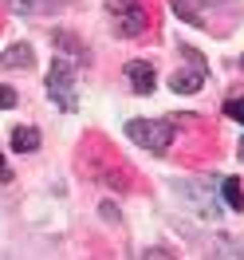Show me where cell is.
<instances>
[{
	"instance_id": "6da1fadb",
	"label": "cell",
	"mask_w": 244,
	"mask_h": 260,
	"mask_svg": "<svg viewBox=\"0 0 244 260\" xmlns=\"http://www.w3.org/2000/svg\"><path fill=\"white\" fill-rule=\"evenodd\" d=\"M173 134H178V118H130L126 122V138L150 154H165Z\"/></svg>"
},
{
	"instance_id": "7a4b0ae2",
	"label": "cell",
	"mask_w": 244,
	"mask_h": 260,
	"mask_svg": "<svg viewBox=\"0 0 244 260\" xmlns=\"http://www.w3.org/2000/svg\"><path fill=\"white\" fill-rule=\"evenodd\" d=\"M48 99L67 114L79 107V99H75V63H67L63 55H55L48 67Z\"/></svg>"
},
{
	"instance_id": "3957f363",
	"label": "cell",
	"mask_w": 244,
	"mask_h": 260,
	"mask_svg": "<svg viewBox=\"0 0 244 260\" xmlns=\"http://www.w3.org/2000/svg\"><path fill=\"white\" fill-rule=\"evenodd\" d=\"M181 59H185V67H178V71L169 75V91H178V95H193V91L205 87L209 63H205L201 51H193V48H181Z\"/></svg>"
},
{
	"instance_id": "277c9868",
	"label": "cell",
	"mask_w": 244,
	"mask_h": 260,
	"mask_svg": "<svg viewBox=\"0 0 244 260\" xmlns=\"http://www.w3.org/2000/svg\"><path fill=\"white\" fill-rule=\"evenodd\" d=\"M173 193L181 197V201H189L201 217H209V221H217L221 213H225V205L217 201V193H213V185L209 181H178L173 185Z\"/></svg>"
},
{
	"instance_id": "5b68a950",
	"label": "cell",
	"mask_w": 244,
	"mask_h": 260,
	"mask_svg": "<svg viewBox=\"0 0 244 260\" xmlns=\"http://www.w3.org/2000/svg\"><path fill=\"white\" fill-rule=\"evenodd\" d=\"M169 4L189 28H205L209 12H232V0H169Z\"/></svg>"
},
{
	"instance_id": "8992f818",
	"label": "cell",
	"mask_w": 244,
	"mask_h": 260,
	"mask_svg": "<svg viewBox=\"0 0 244 260\" xmlns=\"http://www.w3.org/2000/svg\"><path fill=\"white\" fill-rule=\"evenodd\" d=\"M107 8H111V16L118 20V28H114L118 36L134 40V36L146 28V8H142V0H111Z\"/></svg>"
},
{
	"instance_id": "52a82bcc",
	"label": "cell",
	"mask_w": 244,
	"mask_h": 260,
	"mask_svg": "<svg viewBox=\"0 0 244 260\" xmlns=\"http://www.w3.org/2000/svg\"><path fill=\"white\" fill-rule=\"evenodd\" d=\"M126 79H130V87L138 95H150L154 83H158V75H154V63H150V59H130V63H126Z\"/></svg>"
},
{
	"instance_id": "ba28073f",
	"label": "cell",
	"mask_w": 244,
	"mask_h": 260,
	"mask_svg": "<svg viewBox=\"0 0 244 260\" xmlns=\"http://www.w3.org/2000/svg\"><path fill=\"white\" fill-rule=\"evenodd\" d=\"M0 67H4V71H32V67H36L32 44H12V48L0 55Z\"/></svg>"
},
{
	"instance_id": "9c48e42d",
	"label": "cell",
	"mask_w": 244,
	"mask_h": 260,
	"mask_svg": "<svg viewBox=\"0 0 244 260\" xmlns=\"http://www.w3.org/2000/svg\"><path fill=\"white\" fill-rule=\"evenodd\" d=\"M55 48L67 51V55H63L67 63H87V48H83V44H79L71 32H55Z\"/></svg>"
},
{
	"instance_id": "30bf717a",
	"label": "cell",
	"mask_w": 244,
	"mask_h": 260,
	"mask_svg": "<svg viewBox=\"0 0 244 260\" xmlns=\"http://www.w3.org/2000/svg\"><path fill=\"white\" fill-rule=\"evenodd\" d=\"M12 150H16V154H32V150H40V130H36V126H16V130H12Z\"/></svg>"
},
{
	"instance_id": "8fae6325",
	"label": "cell",
	"mask_w": 244,
	"mask_h": 260,
	"mask_svg": "<svg viewBox=\"0 0 244 260\" xmlns=\"http://www.w3.org/2000/svg\"><path fill=\"white\" fill-rule=\"evenodd\" d=\"M221 197H225L228 209H244V185H240V178H225V181H221Z\"/></svg>"
},
{
	"instance_id": "7c38bea8",
	"label": "cell",
	"mask_w": 244,
	"mask_h": 260,
	"mask_svg": "<svg viewBox=\"0 0 244 260\" xmlns=\"http://www.w3.org/2000/svg\"><path fill=\"white\" fill-rule=\"evenodd\" d=\"M225 114H228V118H236V122H244V99H228Z\"/></svg>"
},
{
	"instance_id": "4fadbf2b",
	"label": "cell",
	"mask_w": 244,
	"mask_h": 260,
	"mask_svg": "<svg viewBox=\"0 0 244 260\" xmlns=\"http://www.w3.org/2000/svg\"><path fill=\"white\" fill-rule=\"evenodd\" d=\"M8 8H12V12H24V16L40 12V4H36V0H8Z\"/></svg>"
},
{
	"instance_id": "5bb4252c",
	"label": "cell",
	"mask_w": 244,
	"mask_h": 260,
	"mask_svg": "<svg viewBox=\"0 0 244 260\" xmlns=\"http://www.w3.org/2000/svg\"><path fill=\"white\" fill-rule=\"evenodd\" d=\"M16 91H12V87H4V83H0V111H8V107H16Z\"/></svg>"
},
{
	"instance_id": "9a60e30c",
	"label": "cell",
	"mask_w": 244,
	"mask_h": 260,
	"mask_svg": "<svg viewBox=\"0 0 244 260\" xmlns=\"http://www.w3.org/2000/svg\"><path fill=\"white\" fill-rule=\"evenodd\" d=\"M40 4V12H59V8H67L71 0H36Z\"/></svg>"
},
{
	"instance_id": "2e32d148",
	"label": "cell",
	"mask_w": 244,
	"mask_h": 260,
	"mask_svg": "<svg viewBox=\"0 0 244 260\" xmlns=\"http://www.w3.org/2000/svg\"><path fill=\"white\" fill-rule=\"evenodd\" d=\"M142 260H173V256H169L165 248H146V252H142Z\"/></svg>"
},
{
	"instance_id": "e0dca14e",
	"label": "cell",
	"mask_w": 244,
	"mask_h": 260,
	"mask_svg": "<svg viewBox=\"0 0 244 260\" xmlns=\"http://www.w3.org/2000/svg\"><path fill=\"white\" fill-rule=\"evenodd\" d=\"M98 213H102L107 221H118V209H114V201H102V209H98Z\"/></svg>"
},
{
	"instance_id": "ac0fdd59",
	"label": "cell",
	"mask_w": 244,
	"mask_h": 260,
	"mask_svg": "<svg viewBox=\"0 0 244 260\" xmlns=\"http://www.w3.org/2000/svg\"><path fill=\"white\" fill-rule=\"evenodd\" d=\"M0 181H12V170H8V162L0 158Z\"/></svg>"
},
{
	"instance_id": "d6986e66",
	"label": "cell",
	"mask_w": 244,
	"mask_h": 260,
	"mask_svg": "<svg viewBox=\"0 0 244 260\" xmlns=\"http://www.w3.org/2000/svg\"><path fill=\"white\" fill-rule=\"evenodd\" d=\"M236 158H240V162H244V138H240V146H236Z\"/></svg>"
},
{
	"instance_id": "ffe728a7",
	"label": "cell",
	"mask_w": 244,
	"mask_h": 260,
	"mask_svg": "<svg viewBox=\"0 0 244 260\" xmlns=\"http://www.w3.org/2000/svg\"><path fill=\"white\" fill-rule=\"evenodd\" d=\"M240 67H244V55H240Z\"/></svg>"
},
{
	"instance_id": "44dd1931",
	"label": "cell",
	"mask_w": 244,
	"mask_h": 260,
	"mask_svg": "<svg viewBox=\"0 0 244 260\" xmlns=\"http://www.w3.org/2000/svg\"><path fill=\"white\" fill-rule=\"evenodd\" d=\"M217 260H221V256H217Z\"/></svg>"
}]
</instances>
